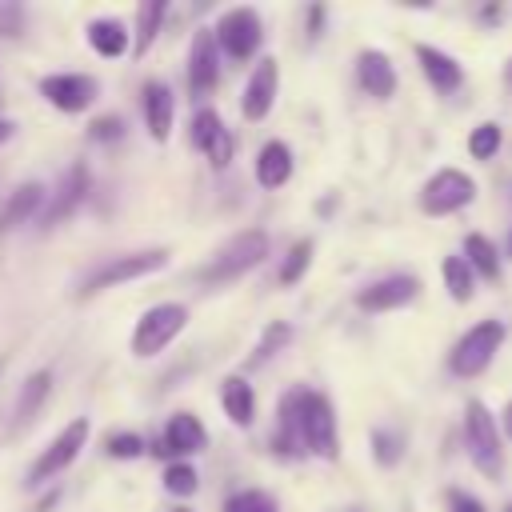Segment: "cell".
<instances>
[{
  "mask_svg": "<svg viewBox=\"0 0 512 512\" xmlns=\"http://www.w3.org/2000/svg\"><path fill=\"white\" fill-rule=\"evenodd\" d=\"M416 292H420V280H416V276H384V280L360 288V292H356V304H360L364 312H392V308L412 304Z\"/></svg>",
  "mask_w": 512,
  "mask_h": 512,
  "instance_id": "obj_12",
  "label": "cell"
},
{
  "mask_svg": "<svg viewBox=\"0 0 512 512\" xmlns=\"http://www.w3.org/2000/svg\"><path fill=\"white\" fill-rule=\"evenodd\" d=\"M504 80H508V88H512V56H508V64H504Z\"/></svg>",
  "mask_w": 512,
  "mask_h": 512,
  "instance_id": "obj_41",
  "label": "cell"
},
{
  "mask_svg": "<svg viewBox=\"0 0 512 512\" xmlns=\"http://www.w3.org/2000/svg\"><path fill=\"white\" fill-rule=\"evenodd\" d=\"M8 136H12V124H8V120H0V144H4Z\"/></svg>",
  "mask_w": 512,
  "mask_h": 512,
  "instance_id": "obj_40",
  "label": "cell"
},
{
  "mask_svg": "<svg viewBox=\"0 0 512 512\" xmlns=\"http://www.w3.org/2000/svg\"><path fill=\"white\" fill-rule=\"evenodd\" d=\"M44 204V188L32 180V184H20L12 196H8V204H4V216H0V224L4 228H16V224H24V220H32V212Z\"/></svg>",
  "mask_w": 512,
  "mask_h": 512,
  "instance_id": "obj_22",
  "label": "cell"
},
{
  "mask_svg": "<svg viewBox=\"0 0 512 512\" xmlns=\"http://www.w3.org/2000/svg\"><path fill=\"white\" fill-rule=\"evenodd\" d=\"M500 420H504V432H508V436H512V404H508V408H504V416H500Z\"/></svg>",
  "mask_w": 512,
  "mask_h": 512,
  "instance_id": "obj_39",
  "label": "cell"
},
{
  "mask_svg": "<svg viewBox=\"0 0 512 512\" xmlns=\"http://www.w3.org/2000/svg\"><path fill=\"white\" fill-rule=\"evenodd\" d=\"M220 80V40L212 28H200L188 48V88L196 96H208Z\"/></svg>",
  "mask_w": 512,
  "mask_h": 512,
  "instance_id": "obj_11",
  "label": "cell"
},
{
  "mask_svg": "<svg viewBox=\"0 0 512 512\" xmlns=\"http://www.w3.org/2000/svg\"><path fill=\"white\" fill-rule=\"evenodd\" d=\"M308 264H312V240H296L288 260L280 264V284H296L308 272Z\"/></svg>",
  "mask_w": 512,
  "mask_h": 512,
  "instance_id": "obj_30",
  "label": "cell"
},
{
  "mask_svg": "<svg viewBox=\"0 0 512 512\" xmlns=\"http://www.w3.org/2000/svg\"><path fill=\"white\" fill-rule=\"evenodd\" d=\"M96 92H100V84L80 72H52L40 80V96L60 112H84L96 100Z\"/></svg>",
  "mask_w": 512,
  "mask_h": 512,
  "instance_id": "obj_10",
  "label": "cell"
},
{
  "mask_svg": "<svg viewBox=\"0 0 512 512\" xmlns=\"http://www.w3.org/2000/svg\"><path fill=\"white\" fill-rule=\"evenodd\" d=\"M288 176H292V152H288V144L284 140H268L256 152V180H260V188H280V184H288Z\"/></svg>",
  "mask_w": 512,
  "mask_h": 512,
  "instance_id": "obj_19",
  "label": "cell"
},
{
  "mask_svg": "<svg viewBox=\"0 0 512 512\" xmlns=\"http://www.w3.org/2000/svg\"><path fill=\"white\" fill-rule=\"evenodd\" d=\"M276 80H280V68H276V60H272V56H264V60L256 64V72L248 76V84H244V100H240L244 120H264V116L272 112Z\"/></svg>",
  "mask_w": 512,
  "mask_h": 512,
  "instance_id": "obj_14",
  "label": "cell"
},
{
  "mask_svg": "<svg viewBox=\"0 0 512 512\" xmlns=\"http://www.w3.org/2000/svg\"><path fill=\"white\" fill-rule=\"evenodd\" d=\"M500 344H504V320H480L476 328H468L456 340L448 364L456 376H480L492 364V356L500 352Z\"/></svg>",
  "mask_w": 512,
  "mask_h": 512,
  "instance_id": "obj_5",
  "label": "cell"
},
{
  "mask_svg": "<svg viewBox=\"0 0 512 512\" xmlns=\"http://www.w3.org/2000/svg\"><path fill=\"white\" fill-rule=\"evenodd\" d=\"M172 512H192V508H172Z\"/></svg>",
  "mask_w": 512,
  "mask_h": 512,
  "instance_id": "obj_42",
  "label": "cell"
},
{
  "mask_svg": "<svg viewBox=\"0 0 512 512\" xmlns=\"http://www.w3.org/2000/svg\"><path fill=\"white\" fill-rule=\"evenodd\" d=\"M416 60H420V68H424V76H428V84L436 92H456L460 88L464 72H460V64L448 52H440L432 44H416Z\"/></svg>",
  "mask_w": 512,
  "mask_h": 512,
  "instance_id": "obj_18",
  "label": "cell"
},
{
  "mask_svg": "<svg viewBox=\"0 0 512 512\" xmlns=\"http://www.w3.org/2000/svg\"><path fill=\"white\" fill-rule=\"evenodd\" d=\"M168 264V252L164 248H148V252H132V256H112L104 260L100 268H92L80 284V296H92V292H104L112 284H124V280H136V276H148L156 268Z\"/></svg>",
  "mask_w": 512,
  "mask_h": 512,
  "instance_id": "obj_6",
  "label": "cell"
},
{
  "mask_svg": "<svg viewBox=\"0 0 512 512\" xmlns=\"http://www.w3.org/2000/svg\"><path fill=\"white\" fill-rule=\"evenodd\" d=\"M144 452V440L136 436V432H116L112 440H108V456H116V460H132V456H140Z\"/></svg>",
  "mask_w": 512,
  "mask_h": 512,
  "instance_id": "obj_33",
  "label": "cell"
},
{
  "mask_svg": "<svg viewBox=\"0 0 512 512\" xmlns=\"http://www.w3.org/2000/svg\"><path fill=\"white\" fill-rule=\"evenodd\" d=\"M472 196H476V180H472L468 172H460V168H440V172L420 188V208H424L428 216H448V212L472 204Z\"/></svg>",
  "mask_w": 512,
  "mask_h": 512,
  "instance_id": "obj_7",
  "label": "cell"
},
{
  "mask_svg": "<svg viewBox=\"0 0 512 512\" xmlns=\"http://www.w3.org/2000/svg\"><path fill=\"white\" fill-rule=\"evenodd\" d=\"M464 260H468L484 280H496V276H500V256H496L492 240H484L480 232H472V236L464 240Z\"/></svg>",
  "mask_w": 512,
  "mask_h": 512,
  "instance_id": "obj_26",
  "label": "cell"
},
{
  "mask_svg": "<svg viewBox=\"0 0 512 512\" xmlns=\"http://www.w3.org/2000/svg\"><path fill=\"white\" fill-rule=\"evenodd\" d=\"M440 272H444V288H448V296L456 300V304H468L472 300V264L464 260V256H444V264H440Z\"/></svg>",
  "mask_w": 512,
  "mask_h": 512,
  "instance_id": "obj_25",
  "label": "cell"
},
{
  "mask_svg": "<svg viewBox=\"0 0 512 512\" xmlns=\"http://www.w3.org/2000/svg\"><path fill=\"white\" fill-rule=\"evenodd\" d=\"M372 444H376V460H380V464H396V460H400V440H396L392 432H376Z\"/></svg>",
  "mask_w": 512,
  "mask_h": 512,
  "instance_id": "obj_34",
  "label": "cell"
},
{
  "mask_svg": "<svg viewBox=\"0 0 512 512\" xmlns=\"http://www.w3.org/2000/svg\"><path fill=\"white\" fill-rule=\"evenodd\" d=\"M84 192H88V172H84V164H72V168L64 172L60 188H56V200H52V204H48V212H44V224L64 220V216L84 200Z\"/></svg>",
  "mask_w": 512,
  "mask_h": 512,
  "instance_id": "obj_21",
  "label": "cell"
},
{
  "mask_svg": "<svg viewBox=\"0 0 512 512\" xmlns=\"http://www.w3.org/2000/svg\"><path fill=\"white\" fill-rule=\"evenodd\" d=\"M200 448H208L204 424H200L192 412H176L152 452H156V456H192V452H200Z\"/></svg>",
  "mask_w": 512,
  "mask_h": 512,
  "instance_id": "obj_13",
  "label": "cell"
},
{
  "mask_svg": "<svg viewBox=\"0 0 512 512\" xmlns=\"http://www.w3.org/2000/svg\"><path fill=\"white\" fill-rule=\"evenodd\" d=\"M172 116H176V104H172L168 84L148 80L144 84V124H148V136L164 144L172 136Z\"/></svg>",
  "mask_w": 512,
  "mask_h": 512,
  "instance_id": "obj_17",
  "label": "cell"
},
{
  "mask_svg": "<svg viewBox=\"0 0 512 512\" xmlns=\"http://www.w3.org/2000/svg\"><path fill=\"white\" fill-rule=\"evenodd\" d=\"M504 512H512V504H508V508H504Z\"/></svg>",
  "mask_w": 512,
  "mask_h": 512,
  "instance_id": "obj_43",
  "label": "cell"
},
{
  "mask_svg": "<svg viewBox=\"0 0 512 512\" xmlns=\"http://www.w3.org/2000/svg\"><path fill=\"white\" fill-rule=\"evenodd\" d=\"M0 100H4V96H0Z\"/></svg>",
  "mask_w": 512,
  "mask_h": 512,
  "instance_id": "obj_44",
  "label": "cell"
},
{
  "mask_svg": "<svg viewBox=\"0 0 512 512\" xmlns=\"http://www.w3.org/2000/svg\"><path fill=\"white\" fill-rule=\"evenodd\" d=\"M192 148H200L212 160V168H224L232 160V136H228V128L220 124V116L212 108L192 116Z\"/></svg>",
  "mask_w": 512,
  "mask_h": 512,
  "instance_id": "obj_15",
  "label": "cell"
},
{
  "mask_svg": "<svg viewBox=\"0 0 512 512\" xmlns=\"http://www.w3.org/2000/svg\"><path fill=\"white\" fill-rule=\"evenodd\" d=\"M164 16H168V4H164V0H148V4L136 8V40H132V52H136V56H144V52L152 48V40H156Z\"/></svg>",
  "mask_w": 512,
  "mask_h": 512,
  "instance_id": "obj_23",
  "label": "cell"
},
{
  "mask_svg": "<svg viewBox=\"0 0 512 512\" xmlns=\"http://www.w3.org/2000/svg\"><path fill=\"white\" fill-rule=\"evenodd\" d=\"M500 140H504L500 124L484 120V124H476V128L468 132V152H472L476 160H492V156H496V148H500Z\"/></svg>",
  "mask_w": 512,
  "mask_h": 512,
  "instance_id": "obj_28",
  "label": "cell"
},
{
  "mask_svg": "<svg viewBox=\"0 0 512 512\" xmlns=\"http://www.w3.org/2000/svg\"><path fill=\"white\" fill-rule=\"evenodd\" d=\"M120 128H124V124H120L116 116H100V120L92 124V140H116Z\"/></svg>",
  "mask_w": 512,
  "mask_h": 512,
  "instance_id": "obj_37",
  "label": "cell"
},
{
  "mask_svg": "<svg viewBox=\"0 0 512 512\" xmlns=\"http://www.w3.org/2000/svg\"><path fill=\"white\" fill-rule=\"evenodd\" d=\"M356 76H360V88H364L368 96H376V100H388V96L396 92V68H392V60H388L384 52H376V48H368V52L356 56Z\"/></svg>",
  "mask_w": 512,
  "mask_h": 512,
  "instance_id": "obj_16",
  "label": "cell"
},
{
  "mask_svg": "<svg viewBox=\"0 0 512 512\" xmlns=\"http://www.w3.org/2000/svg\"><path fill=\"white\" fill-rule=\"evenodd\" d=\"M448 508H452V512H484V504H480L476 496L460 492V488H452V492H448Z\"/></svg>",
  "mask_w": 512,
  "mask_h": 512,
  "instance_id": "obj_36",
  "label": "cell"
},
{
  "mask_svg": "<svg viewBox=\"0 0 512 512\" xmlns=\"http://www.w3.org/2000/svg\"><path fill=\"white\" fill-rule=\"evenodd\" d=\"M196 484H200V476H196V468H192L188 460H172V464L164 468V488H168L172 496H192Z\"/></svg>",
  "mask_w": 512,
  "mask_h": 512,
  "instance_id": "obj_29",
  "label": "cell"
},
{
  "mask_svg": "<svg viewBox=\"0 0 512 512\" xmlns=\"http://www.w3.org/2000/svg\"><path fill=\"white\" fill-rule=\"evenodd\" d=\"M48 388H52V372H32L24 380V392H20V404H16V424H28L36 416V408L48 396Z\"/></svg>",
  "mask_w": 512,
  "mask_h": 512,
  "instance_id": "obj_27",
  "label": "cell"
},
{
  "mask_svg": "<svg viewBox=\"0 0 512 512\" xmlns=\"http://www.w3.org/2000/svg\"><path fill=\"white\" fill-rule=\"evenodd\" d=\"M224 512H280V508H276V500H272L268 492H260V488H244V492L228 496Z\"/></svg>",
  "mask_w": 512,
  "mask_h": 512,
  "instance_id": "obj_31",
  "label": "cell"
},
{
  "mask_svg": "<svg viewBox=\"0 0 512 512\" xmlns=\"http://www.w3.org/2000/svg\"><path fill=\"white\" fill-rule=\"evenodd\" d=\"M320 24H324V8H308V36H320Z\"/></svg>",
  "mask_w": 512,
  "mask_h": 512,
  "instance_id": "obj_38",
  "label": "cell"
},
{
  "mask_svg": "<svg viewBox=\"0 0 512 512\" xmlns=\"http://www.w3.org/2000/svg\"><path fill=\"white\" fill-rule=\"evenodd\" d=\"M84 440H88V420H72V424H64V432H56V436H52V444H48V448L40 452V460L32 464L28 484H44V480L60 476V472L80 456Z\"/></svg>",
  "mask_w": 512,
  "mask_h": 512,
  "instance_id": "obj_8",
  "label": "cell"
},
{
  "mask_svg": "<svg viewBox=\"0 0 512 512\" xmlns=\"http://www.w3.org/2000/svg\"><path fill=\"white\" fill-rule=\"evenodd\" d=\"M184 324H188V308H184V304H156V308H148V312L136 320L132 352H136L140 360L164 352V348L184 332Z\"/></svg>",
  "mask_w": 512,
  "mask_h": 512,
  "instance_id": "obj_4",
  "label": "cell"
},
{
  "mask_svg": "<svg viewBox=\"0 0 512 512\" xmlns=\"http://www.w3.org/2000/svg\"><path fill=\"white\" fill-rule=\"evenodd\" d=\"M220 404H224V416L236 424V428H248L252 424V412H256V392L244 376H224L220 384Z\"/></svg>",
  "mask_w": 512,
  "mask_h": 512,
  "instance_id": "obj_20",
  "label": "cell"
},
{
  "mask_svg": "<svg viewBox=\"0 0 512 512\" xmlns=\"http://www.w3.org/2000/svg\"><path fill=\"white\" fill-rule=\"evenodd\" d=\"M288 340H292V328H288V324H268V328H264V340H260L256 352H252V364H264V360H268L280 344H288Z\"/></svg>",
  "mask_w": 512,
  "mask_h": 512,
  "instance_id": "obj_32",
  "label": "cell"
},
{
  "mask_svg": "<svg viewBox=\"0 0 512 512\" xmlns=\"http://www.w3.org/2000/svg\"><path fill=\"white\" fill-rule=\"evenodd\" d=\"M216 40H220V48H224L232 60H248V56L260 48V40H264L260 16H256L252 8H228V12L216 20Z\"/></svg>",
  "mask_w": 512,
  "mask_h": 512,
  "instance_id": "obj_9",
  "label": "cell"
},
{
  "mask_svg": "<svg viewBox=\"0 0 512 512\" xmlns=\"http://www.w3.org/2000/svg\"><path fill=\"white\" fill-rule=\"evenodd\" d=\"M264 256H268V232H260V228L236 232V236L200 268V280H204V284H228V280L244 276L248 268H256Z\"/></svg>",
  "mask_w": 512,
  "mask_h": 512,
  "instance_id": "obj_2",
  "label": "cell"
},
{
  "mask_svg": "<svg viewBox=\"0 0 512 512\" xmlns=\"http://www.w3.org/2000/svg\"><path fill=\"white\" fill-rule=\"evenodd\" d=\"M464 444H468L472 464H476L484 476L496 480L500 468H504V452H500L496 420H492V412H488L480 400H468V408H464Z\"/></svg>",
  "mask_w": 512,
  "mask_h": 512,
  "instance_id": "obj_3",
  "label": "cell"
},
{
  "mask_svg": "<svg viewBox=\"0 0 512 512\" xmlns=\"http://www.w3.org/2000/svg\"><path fill=\"white\" fill-rule=\"evenodd\" d=\"M292 408H296L304 452H312L320 460H336L340 456V436H336V412H332L328 396L300 388V392H292Z\"/></svg>",
  "mask_w": 512,
  "mask_h": 512,
  "instance_id": "obj_1",
  "label": "cell"
},
{
  "mask_svg": "<svg viewBox=\"0 0 512 512\" xmlns=\"http://www.w3.org/2000/svg\"><path fill=\"white\" fill-rule=\"evenodd\" d=\"M20 28H24V8L20 4H0V32L16 36Z\"/></svg>",
  "mask_w": 512,
  "mask_h": 512,
  "instance_id": "obj_35",
  "label": "cell"
},
{
  "mask_svg": "<svg viewBox=\"0 0 512 512\" xmlns=\"http://www.w3.org/2000/svg\"><path fill=\"white\" fill-rule=\"evenodd\" d=\"M88 44L100 52V56H120L128 48V32L120 20H92L88 24Z\"/></svg>",
  "mask_w": 512,
  "mask_h": 512,
  "instance_id": "obj_24",
  "label": "cell"
}]
</instances>
